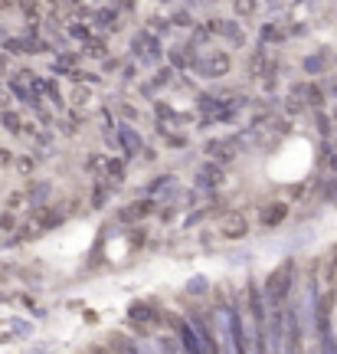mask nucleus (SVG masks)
<instances>
[{
	"mask_svg": "<svg viewBox=\"0 0 337 354\" xmlns=\"http://www.w3.org/2000/svg\"><path fill=\"white\" fill-rule=\"evenodd\" d=\"M246 230H249L246 216H229L223 227H220V233H223L226 240H239V236H246Z\"/></svg>",
	"mask_w": 337,
	"mask_h": 354,
	"instance_id": "obj_1",
	"label": "nucleus"
},
{
	"mask_svg": "<svg viewBox=\"0 0 337 354\" xmlns=\"http://www.w3.org/2000/svg\"><path fill=\"white\" fill-rule=\"evenodd\" d=\"M282 216H285V203H278V207H275L272 214H269V210H265V223H278V220H282Z\"/></svg>",
	"mask_w": 337,
	"mask_h": 354,
	"instance_id": "obj_2",
	"label": "nucleus"
}]
</instances>
